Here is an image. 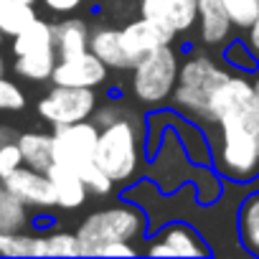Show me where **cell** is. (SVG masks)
I'll return each instance as SVG.
<instances>
[{
  "instance_id": "1",
  "label": "cell",
  "mask_w": 259,
  "mask_h": 259,
  "mask_svg": "<svg viewBox=\"0 0 259 259\" xmlns=\"http://www.w3.org/2000/svg\"><path fill=\"white\" fill-rule=\"evenodd\" d=\"M145 127L138 119V114L127 112L117 122L99 130L94 163L114 181L127 183L133 181L140 168V145H143Z\"/></svg>"
},
{
  "instance_id": "2",
  "label": "cell",
  "mask_w": 259,
  "mask_h": 259,
  "mask_svg": "<svg viewBox=\"0 0 259 259\" xmlns=\"http://www.w3.org/2000/svg\"><path fill=\"white\" fill-rule=\"evenodd\" d=\"M145 211L130 203L109 206L89 213L76 229L81 256H99V249L112 241H135L145 231Z\"/></svg>"
},
{
  "instance_id": "3",
  "label": "cell",
  "mask_w": 259,
  "mask_h": 259,
  "mask_svg": "<svg viewBox=\"0 0 259 259\" xmlns=\"http://www.w3.org/2000/svg\"><path fill=\"white\" fill-rule=\"evenodd\" d=\"M226 76H229V71L221 69L211 56L193 54L178 69V81H176V89H173L176 107L191 119L208 122L211 97Z\"/></svg>"
},
{
  "instance_id": "4",
  "label": "cell",
  "mask_w": 259,
  "mask_h": 259,
  "mask_svg": "<svg viewBox=\"0 0 259 259\" xmlns=\"http://www.w3.org/2000/svg\"><path fill=\"white\" fill-rule=\"evenodd\" d=\"M178 54L168 46L153 49L145 56H140L133 66V94L143 104H163L165 99L173 97L176 81H178Z\"/></svg>"
},
{
  "instance_id": "5",
  "label": "cell",
  "mask_w": 259,
  "mask_h": 259,
  "mask_svg": "<svg viewBox=\"0 0 259 259\" xmlns=\"http://www.w3.org/2000/svg\"><path fill=\"white\" fill-rule=\"evenodd\" d=\"M216 170L231 181H251L259 173V135L241 124H219Z\"/></svg>"
},
{
  "instance_id": "6",
  "label": "cell",
  "mask_w": 259,
  "mask_h": 259,
  "mask_svg": "<svg viewBox=\"0 0 259 259\" xmlns=\"http://www.w3.org/2000/svg\"><path fill=\"white\" fill-rule=\"evenodd\" d=\"M54 163H61L71 170H81L89 163H94L99 127L92 119L61 124L54 130Z\"/></svg>"
},
{
  "instance_id": "7",
  "label": "cell",
  "mask_w": 259,
  "mask_h": 259,
  "mask_svg": "<svg viewBox=\"0 0 259 259\" xmlns=\"http://www.w3.org/2000/svg\"><path fill=\"white\" fill-rule=\"evenodd\" d=\"M94 109H97V92L87 87L54 84V89L38 102V114L54 127L92 119Z\"/></svg>"
},
{
  "instance_id": "8",
  "label": "cell",
  "mask_w": 259,
  "mask_h": 259,
  "mask_svg": "<svg viewBox=\"0 0 259 259\" xmlns=\"http://www.w3.org/2000/svg\"><path fill=\"white\" fill-rule=\"evenodd\" d=\"M3 186L23 203V206H33V208H51L56 206V191L51 178L44 170H36L31 165H21L16 168L11 176L3 178Z\"/></svg>"
},
{
  "instance_id": "9",
  "label": "cell",
  "mask_w": 259,
  "mask_h": 259,
  "mask_svg": "<svg viewBox=\"0 0 259 259\" xmlns=\"http://www.w3.org/2000/svg\"><path fill=\"white\" fill-rule=\"evenodd\" d=\"M51 81L61 84V87H87V89H94V87L107 81V64L87 49L81 54L59 59L56 66H54Z\"/></svg>"
},
{
  "instance_id": "10",
  "label": "cell",
  "mask_w": 259,
  "mask_h": 259,
  "mask_svg": "<svg viewBox=\"0 0 259 259\" xmlns=\"http://www.w3.org/2000/svg\"><path fill=\"white\" fill-rule=\"evenodd\" d=\"M119 38H122V46L130 54V59L138 61L148 51L168 46L176 38V33L168 26H163V23H158L153 18L140 16L138 21H130L124 28H119Z\"/></svg>"
},
{
  "instance_id": "11",
  "label": "cell",
  "mask_w": 259,
  "mask_h": 259,
  "mask_svg": "<svg viewBox=\"0 0 259 259\" xmlns=\"http://www.w3.org/2000/svg\"><path fill=\"white\" fill-rule=\"evenodd\" d=\"M150 256H208V246L203 239L186 224L165 226L155 241L148 246Z\"/></svg>"
},
{
  "instance_id": "12",
  "label": "cell",
  "mask_w": 259,
  "mask_h": 259,
  "mask_svg": "<svg viewBox=\"0 0 259 259\" xmlns=\"http://www.w3.org/2000/svg\"><path fill=\"white\" fill-rule=\"evenodd\" d=\"M140 16L168 26L178 36L193 28L198 18V0H140Z\"/></svg>"
},
{
  "instance_id": "13",
  "label": "cell",
  "mask_w": 259,
  "mask_h": 259,
  "mask_svg": "<svg viewBox=\"0 0 259 259\" xmlns=\"http://www.w3.org/2000/svg\"><path fill=\"white\" fill-rule=\"evenodd\" d=\"M198 26L201 41L208 46H221L231 36V16L224 0H198Z\"/></svg>"
},
{
  "instance_id": "14",
  "label": "cell",
  "mask_w": 259,
  "mask_h": 259,
  "mask_svg": "<svg viewBox=\"0 0 259 259\" xmlns=\"http://www.w3.org/2000/svg\"><path fill=\"white\" fill-rule=\"evenodd\" d=\"M89 51L94 56H99L107 64V69H133L135 66V61L130 59V54L122 46L117 28L99 26V28L89 31Z\"/></svg>"
},
{
  "instance_id": "15",
  "label": "cell",
  "mask_w": 259,
  "mask_h": 259,
  "mask_svg": "<svg viewBox=\"0 0 259 259\" xmlns=\"http://www.w3.org/2000/svg\"><path fill=\"white\" fill-rule=\"evenodd\" d=\"M46 176L51 178L54 183V191H56V206L61 208H79L84 206L89 191L81 181V176L61 163H51V168L46 170Z\"/></svg>"
},
{
  "instance_id": "16",
  "label": "cell",
  "mask_w": 259,
  "mask_h": 259,
  "mask_svg": "<svg viewBox=\"0 0 259 259\" xmlns=\"http://www.w3.org/2000/svg\"><path fill=\"white\" fill-rule=\"evenodd\" d=\"M54 44L59 59L81 54L89 49V28L81 18H66L54 26Z\"/></svg>"
},
{
  "instance_id": "17",
  "label": "cell",
  "mask_w": 259,
  "mask_h": 259,
  "mask_svg": "<svg viewBox=\"0 0 259 259\" xmlns=\"http://www.w3.org/2000/svg\"><path fill=\"white\" fill-rule=\"evenodd\" d=\"M38 51H56L54 26L41 18H33L21 33L13 36V54L23 56V54H38Z\"/></svg>"
},
{
  "instance_id": "18",
  "label": "cell",
  "mask_w": 259,
  "mask_h": 259,
  "mask_svg": "<svg viewBox=\"0 0 259 259\" xmlns=\"http://www.w3.org/2000/svg\"><path fill=\"white\" fill-rule=\"evenodd\" d=\"M18 148L23 155V163L36 170H49L54 163V138L46 133H23L18 135Z\"/></svg>"
},
{
  "instance_id": "19",
  "label": "cell",
  "mask_w": 259,
  "mask_h": 259,
  "mask_svg": "<svg viewBox=\"0 0 259 259\" xmlns=\"http://www.w3.org/2000/svg\"><path fill=\"white\" fill-rule=\"evenodd\" d=\"M0 254L3 256H46V236L0 231Z\"/></svg>"
},
{
  "instance_id": "20",
  "label": "cell",
  "mask_w": 259,
  "mask_h": 259,
  "mask_svg": "<svg viewBox=\"0 0 259 259\" xmlns=\"http://www.w3.org/2000/svg\"><path fill=\"white\" fill-rule=\"evenodd\" d=\"M56 61H59L56 51L23 54V56H16V71H18V76H23L28 81H46V79H51Z\"/></svg>"
},
{
  "instance_id": "21",
  "label": "cell",
  "mask_w": 259,
  "mask_h": 259,
  "mask_svg": "<svg viewBox=\"0 0 259 259\" xmlns=\"http://www.w3.org/2000/svg\"><path fill=\"white\" fill-rule=\"evenodd\" d=\"M239 234L241 244L251 251L259 254V193H251L239 211Z\"/></svg>"
},
{
  "instance_id": "22",
  "label": "cell",
  "mask_w": 259,
  "mask_h": 259,
  "mask_svg": "<svg viewBox=\"0 0 259 259\" xmlns=\"http://www.w3.org/2000/svg\"><path fill=\"white\" fill-rule=\"evenodd\" d=\"M33 18V6H26L21 0H0V31L6 36L21 33Z\"/></svg>"
},
{
  "instance_id": "23",
  "label": "cell",
  "mask_w": 259,
  "mask_h": 259,
  "mask_svg": "<svg viewBox=\"0 0 259 259\" xmlns=\"http://www.w3.org/2000/svg\"><path fill=\"white\" fill-rule=\"evenodd\" d=\"M23 226H26V206L6 186H0V231H18Z\"/></svg>"
},
{
  "instance_id": "24",
  "label": "cell",
  "mask_w": 259,
  "mask_h": 259,
  "mask_svg": "<svg viewBox=\"0 0 259 259\" xmlns=\"http://www.w3.org/2000/svg\"><path fill=\"white\" fill-rule=\"evenodd\" d=\"M46 256H81L76 234L54 231L46 236Z\"/></svg>"
},
{
  "instance_id": "25",
  "label": "cell",
  "mask_w": 259,
  "mask_h": 259,
  "mask_svg": "<svg viewBox=\"0 0 259 259\" xmlns=\"http://www.w3.org/2000/svg\"><path fill=\"white\" fill-rule=\"evenodd\" d=\"M231 23L239 28H249L259 18V0H224Z\"/></svg>"
},
{
  "instance_id": "26",
  "label": "cell",
  "mask_w": 259,
  "mask_h": 259,
  "mask_svg": "<svg viewBox=\"0 0 259 259\" xmlns=\"http://www.w3.org/2000/svg\"><path fill=\"white\" fill-rule=\"evenodd\" d=\"M79 176H81V181H84V186H87V191L89 193H94V196H107L112 188H114V181L97 165V163H89L87 168H81L79 170Z\"/></svg>"
},
{
  "instance_id": "27",
  "label": "cell",
  "mask_w": 259,
  "mask_h": 259,
  "mask_svg": "<svg viewBox=\"0 0 259 259\" xmlns=\"http://www.w3.org/2000/svg\"><path fill=\"white\" fill-rule=\"evenodd\" d=\"M224 56H226V61H229L231 66H236V69L244 71V74H249V71L256 69V54L251 51L249 44H239V41H234V44L226 49Z\"/></svg>"
},
{
  "instance_id": "28",
  "label": "cell",
  "mask_w": 259,
  "mask_h": 259,
  "mask_svg": "<svg viewBox=\"0 0 259 259\" xmlns=\"http://www.w3.org/2000/svg\"><path fill=\"white\" fill-rule=\"evenodd\" d=\"M23 104H26V97H23L21 87L0 74V109L16 112V109H23Z\"/></svg>"
},
{
  "instance_id": "29",
  "label": "cell",
  "mask_w": 259,
  "mask_h": 259,
  "mask_svg": "<svg viewBox=\"0 0 259 259\" xmlns=\"http://www.w3.org/2000/svg\"><path fill=\"white\" fill-rule=\"evenodd\" d=\"M21 165H23V155H21L18 140L8 143V145H0V181H3L6 176H11Z\"/></svg>"
},
{
  "instance_id": "30",
  "label": "cell",
  "mask_w": 259,
  "mask_h": 259,
  "mask_svg": "<svg viewBox=\"0 0 259 259\" xmlns=\"http://www.w3.org/2000/svg\"><path fill=\"white\" fill-rule=\"evenodd\" d=\"M127 112H130L127 107H122V104H117V102H107V104H102V107H97V109H94L92 122L102 130V127H107V124L117 122L119 117H124Z\"/></svg>"
},
{
  "instance_id": "31",
  "label": "cell",
  "mask_w": 259,
  "mask_h": 259,
  "mask_svg": "<svg viewBox=\"0 0 259 259\" xmlns=\"http://www.w3.org/2000/svg\"><path fill=\"white\" fill-rule=\"evenodd\" d=\"M135 254L138 249L133 246V241H112L99 249V256H135Z\"/></svg>"
},
{
  "instance_id": "32",
  "label": "cell",
  "mask_w": 259,
  "mask_h": 259,
  "mask_svg": "<svg viewBox=\"0 0 259 259\" xmlns=\"http://www.w3.org/2000/svg\"><path fill=\"white\" fill-rule=\"evenodd\" d=\"M44 3L54 11V13H71V11H76L84 0H44Z\"/></svg>"
},
{
  "instance_id": "33",
  "label": "cell",
  "mask_w": 259,
  "mask_h": 259,
  "mask_svg": "<svg viewBox=\"0 0 259 259\" xmlns=\"http://www.w3.org/2000/svg\"><path fill=\"white\" fill-rule=\"evenodd\" d=\"M246 44L251 46V51L259 56V18L249 26V36H246Z\"/></svg>"
},
{
  "instance_id": "34",
  "label": "cell",
  "mask_w": 259,
  "mask_h": 259,
  "mask_svg": "<svg viewBox=\"0 0 259 259\" xmlns=\"http://www.w3.org/2000/svg\"><path fill=\"white\" fill-rule=\"evenodd\" d=\"M18 140V133L13 127H6V124H0V145H8V143H16Z\"/></svg>"
},
{
  "instance_id": "35",
  "label": "cell",
  "mask_w": 259,
  "mask_h": 259,
  "mask_svg": "<svg viewBox=\"0 0 259 259\" xmlns=\"http://www.w3.org/2000/svg\"><path fill=\"white\" fill-rule=\"evenodd\" d=\"M254 92H256V97H259V76H256V81H254Z\"/></svg>"
},
{
  "instance_id": "36",
  "label": "cell",
  "mask_w": 259,
  "mask_h": 259,
  "mask_svg": "<svg viewBox=\"0 0 259 259\" xmlns=\"http://www.w3.org/2000/svg\"><path fill=\"white\" fill-rule=\"evenodd\" d=\"M6 71V64H3V59H0V74H3Z\"/></svg>"
},
{
  "instance_id": "37",
  "label": "cell",
  "mask_w": 259,
  "mask_h": 259,
  "mask_svg": "<svg viewBox=\"0 0 259 259\" xmlns=\"http://www.w3.org/2000/svg\"><path fill=\"white\" fill-rule=\"evenodd\" d=\"M21 3H26V6H33V3H36V0H21Z\"/></svg>"
},
{
  "instance_id": "38",
  "label": "cell",
  "mask_w": 259,
  "mask_h": 259,
  "mask_svg": "<svg viewBox=\"0 0 259 259\" xmlns=\"http://www.w3.org/2000/svg\"><path fill=\"white\" fill-rule=\"evenodd\" d=\"M3 36H6V33H3V31H0V41H3Z\"/></svg>"
}]
</instances>
